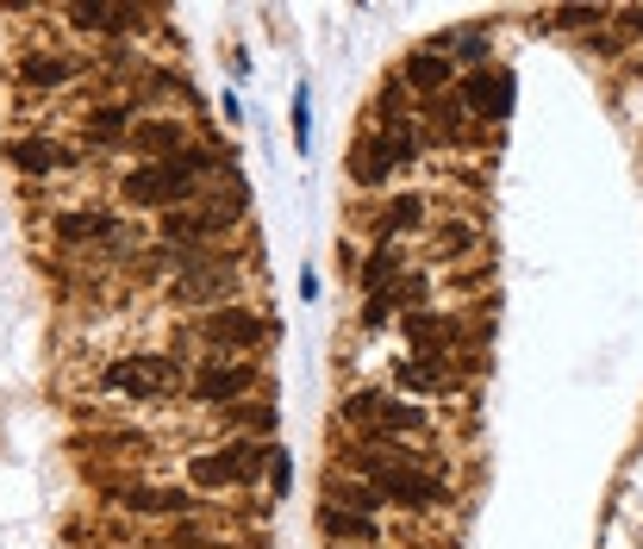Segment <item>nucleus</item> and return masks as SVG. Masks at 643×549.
Instances as JSON below:
<instances>
[{"instance_id": "bb28decb", "label": "nucleus", "mask_w": 643, "mask_h": 549, "mask_svg": "<svg viewBox=\"0 0 643 549\" xmlns=\"http://www.w3.org/2000/svg\"><path fill=\"white\" fill-rule=\"evenodd\" d=\"M556 26H600V7H568V13H556Z\"/></svg>"}, {"instance_id": "393cba45", "label": "nucleus", "mask_w": 643, "mask_h": 549, "mask_svg": "<svg viewBox=\"0 0 643 549\" xmlns=\"http://www.w3.org/2000/svg\"><path fill=\"white\" fill-rule=\"evenodd\" d=\"M313 138V119H306V95H294V150H306Z\"/></svg>"}, {"instance_id": "4be33fe9", "label": "nucleus", "mask_w": 643, "mask_h": 549, "mask_svg": "<svg viewBox=\"0 0 643 549\" xmlns=\"http://www.w3.org/2000/svg\"><path fill=\"white\" fill-rule=\"evenodd\" d=\"M131 126H138V119H131L126 107H107V112H95V138H131Z\"/></svg>"}, {"instance_id": "f03ea898", "label": "nucleus", "mask_w": 643, "mask_h": 549, "mask_svg": "<svg viewBox=\"0 0 643 549\" xmlns=\"http://www.w3.org/2000/svg\"><path fill=\"white\" fill-rule=\"evenodd\" d=\"M362 469L376 474V493L393 506H438L444 500V481L425 469H407V462H376V455H362Z\"/></svg>"}, {"instance_id": "dca6fc26", "label": "nucleus", "mask_w": 643, "mask_h": 549, "mask_svg": "<svg viewBox=\"0 0 643 549\" xmlns=\"http://www.w3.org/2000/svg\"><path fill=\"white\" fill-rule=\"evenodd\" d=\"M19 81L26 88H64V81H76V63H64V57H26Z\"/></svg>"}, {"instance_id": "1a4fd4ad", "label": "nucleus", "mask_w": 643, "mask_h": 549, "mask_svg": "<svg viewBox=\"0 0 643 549\" xmlns=\"http://www.w3.org/2000/svg\"><path fill=\"white\" fill-rule=\"evenodd\" d=\"M126 144L138 150L144 163H169V157H182V144H188V131L175 126V119H138Z\"/></svg>"}, {"instance_id": "c85d7f7f", "label": "nucleus", "mask_w": 643, "mask_h": 549, "mask_svg": "<svg viewBox=\"0 0 643 549\" xmlns=\"http://www.w3.org/2000/svg\"><path fill=\"white\" fill-rule=\"evenodd\" d=\"M438 251H469V225H450V232H444V244H438Z\"/></svg>"}, {"instance_id": "423d86ee", "label": "nucleus", "mask_w": 643, "mask_h": 549, "mask_svg": "<svg viewBox=\"0 0 643 549\" xmlns=\"http://www.w3.org/2000/svg\"><path fill=\"white\" fill-rule=\"evenodd\" d=\"M244 200H251V194H237V188H232L220 206H201V213H194V206H175L169 219H163V232H169V237H194V244H201V237L225 232L232 219H244Z\"/></svg>"}, {"instance_id": "9b49d317", "label": "nucleus", "mask_w": 643, "mask_h": 549, "mask_svg": "<svg viewBox=\"0 0 643 549\" xmlns=\"http://www.w3.org/2000/svg\"><path fill=\"white\" fill-rule=\"evenodd\" d=\"M319 531L331 537V543H376V518H362V512H344V506H319Z\"/></svg>"}, {"instance_id": "cd10ccee", "label": "nucleus", "mask_w": 643, "mask_h": 549, "mask_svg": "<svg viewBox=\"0 0 643 549\" xmlns=\"http://www.w3.org/2000/svg\"><path fill=\"white\" fill-rule=\"evenodd\" d=\"M425 294H431V287H425V282H419V275H412V282H407V287H400V306H412V313H419V306H425Z\"/></svg>"}, {"instance_id": "f8f14e48", "label": "nucleus", "mask_w": 643, "mask_h": 549, "mask_svg": "<svg viewBox=\"0 0 643 549\" xmlns=\"http://www.w3.org/2000/svg\"><path fill=\"white\" fill-rule=\"evenodd\" d=\"M69 19L81 32H138L144 26V13H131V7H69Z\"/></svg>"}, {"instance_id": "412c9836", "label": "nucleus", "mask_w": 643, "mask_h": 549, "mask_svg": "<svg viewBox=\"0 0 643 549\" xmlns=\"http://www.w3.org/2000/svg\"><path fill=\"white\" fill-rule=\"evenodd\" d=\"M419 219H425V200H419V194H400V200L388 206V232H412Z\"/></svg>"}, {"instance_id": "0eeeda50", "label": "nucleus", "mask_w": 643, "mask_h": 549, "mask_svg": "<svg viewBox=\"0 0 643 549\" xmlns=\"http://www.w3.org/2000/svg\"><path fill=\"white\" fill-rule=\"evenodd\" d=\"M251 362H206L201 375H194V400L206 406H232L237 393H251Z\"/></svg>"}, {"instance_id": "a878e982", "label": "nucleus", "mask_w": 643, "mask_h": 549, "mask_svg": "<svg viewBox=\"0 0 643 549\" xmlns=\"http://www.w3.org/2000/svg\"><path fill=\"white\" fill-rule=\"evenodd\" d=\"M269 481H275V493H288V487H294V469H288V455H282V450L269 455Z\"/></svg>"}, {"instance_id": "6e6552de", "label": "nucleus", "mask_w": 643, "mask_h": 549, "mask_svg": "<svg viewBox=\"0 0 643 549\" xmlns=\"http://www.w3.org/2000/svg\"><path fill=\"white\" fill-rule=\"evenodd\" d=\"M462 100H469V112H481V119H506V112H513V69H481V76L462 88Z\"/></svg>"}, {"instance_id": "5701e85b", "label": "nucleus", "mask_w": 643, "mask_h": 549, "mask_svg": "<svg viewBox=\"0 0 643 549\" xmlns=\"http://www.w3.org/2000/svg\"><path fill=\"white\" fill-rule=\"evenodd\" d=\"M407 337H450V325L431 313H407Z\"/></svg>"}, {"instance_id": "f3484780", "label": "nucleus", "mask_w": 643, "mask_h": 549, "mask_svg": "<svg viewBox=\"0 0 643 549\" xmlns=\"http://www.w3.org/2000/svg\"><path fill=\"white\" fill-rule=\"evenodd\" d=\"M331 506H344V512H362V518H376L381 506V493H376V481H331Z\"/></svg>"}, {"instance_id": "ddd939ff", "label": "nucleus", "mask_w": 643, "mask_h": 549, "mask_svg": "<svg viewBox=\"0 0 643 549\" xmlns=\"http://www.w3.org/2000/svg\"><path fill=\"white\" fill-rule=\"evenodd\" d=\"M407 81H412V88H425V95H444V88H450V57H444V50H419V57H407Z\"/></svg>"}, {"instance_id": "2eb2a0df", "label": "nucleus", "mask_w": 643, "mask_h": 549, "mask_svg": "<svg viewBox=\"0 0 643 549\" xmlns=\"http://www.w3.org/2000/svg\"><path fill=\"white\" fill-rule=\"evenodd\" d=\"M7 157H13L19 169H32V175H50V169H64L69 163V150H57V144H45V138H19Z\"/></svg>"}, {"instance_id": "9d476101", "label": "nucleus", "mask_w": 643, "mask_h": 549, "mask_svg": "<svg viewBox=\"0 0 643 549\" xmlns=\"http://www.w3.org/2000/svg\"><path fill=\"white\" fill-rule=\"evenodd\" d=\"M119 506L150 512V518H182V512H194V493H175V487H126Z\"/></svg>"}, {"instance_id": "c756f323", "label": "nucleus", "mask_w": 643, "mask_h": 549, "mask_svg": "<svg viewBox=\"0 0 643 549\" xmlns=\"http://www.w3.org/2000/svg\"><path fill=\"white\" fill-rule=\"evenodd\" d=\"M456 50H462V57H487V38L481 32H462V38H456Z\"/></svg>"}, {"instance_id": "20e7f679", "label": "nucleus", "mask_w": 643, "mask_h": 549, "mask_svg": "<svg viewBox=\"0 0 643 549\" xmlns=\"http://www.w3.org/2000/svg\"><path fill=\"white\" fill-rule=\"evenodd\" d=\"M275 455V443H232V450L220 455H194V487H237L251 481L256 462H269Z\"/></svg>"}, {"instance_id": "6ab92c4d", "label": "nucleus", "mask_w": 643, "mask_h": 549, "mask_svg": "<svg viewBox=\"0 0 643 549\" xmlns=\"http://www.w3.org/2000/svg\"><path fill=\"white\" fill-rule=\"evenodd\" d=\"M57 237H64V244H88V237H113V219H107V213H64V219H57Z\"/></svg>"}, {"instance_id": "aec40b11", "label": "nucleus", "mask_w": 643, "mask_h": 549, "mask_svg": "<svg viewBox=\"0 0 643 549\" xmlns=\"http://www.w3.org/2000/svg\"><path fill=\"white\" fill-rule=\"evenodd\" d=\"M393 268H400V256L381 244L376 256H369V268H362V294H388V282H393Z\"/></svg>"}, {"instance_id": "a211bd4d", "label": "nucleus", "mask_w": 643, "mask_h": 549, "mask_svg": "<svg viewBox=\"0 0 643 549\" xmlns=\"http://www.w3.org/2000/svg\"><path fill=\"white\" fill-rule=\"evenodd\" d=\"M369 424H381V431H425V412L419 406H407V400H388V393H376V419Z\"/></svg>"}, {"instance_id": "39448f33", "label": "nucleus", "mask_w": 643, "mask_h": 549, "mask_svg": "<svg viewBox=\"0 0 643 549\" xmlns=\"http://www.w3.org/2000/svg\"><path fill=\"white\" fill-rule=\"evenodd\" d=\"M194 331H201V344H213V350H256V344H269V318L244 313V306L206 313Z\"/></svg>"}, {"instance_id": "7ed1b4c3", "label": "nucleus", "mask_w": 643, "mask_h": 549, "mask_svg": "<svg viewBox=\"0 0 643 549\" xmlns=\"http://www.w3.org/2000/svg\"><path fill=\"white\" fill-rule=\"evenodd\" d=\"M100 381H107V393H126V400H163L175 388V362L169 356H126V362H113Z\"/></svg>"}, {"instance_id": "7c9ffc66", "label": "nucleus", "mask_w": 643, "mask_h": 549, "mask_svg": "<svg viewBox=\"0 0 643 549\" xmlns=\"http://www.w3.org/2000/svg\"><path fill=\"white\" fill-rule=\"evenodd\" d=\"M362 318H369V325H381V318H388V294H369V306H362Z\"/></svg>"}, {"instance_id": "b1692460", "label": "nucleus", "mask_w": 643, "mask_h": 549, "mask_svg": "<svg viewBox=\"0 0 643 549\" xmlns=\"http://www.w3.org/2000/svg\"><path fill=\"white\" fill-rule=\"evenodd\" d=\"M232 424H251V431H269V424H275V412H269V406H232Z\"/></svg>"}, {"instance_id": "2f4dec72", "label": "nucleus", "mask_w": 643, "mask_h": 549, "mask_svg": "<svg viewBox=\"0 0 643 549\" xmlns=\"http://www.w3.org/2000/svg\"><path fill=\"white\" fill-rule=\"evenodd\" d=\"M331 549H344V543H331Z\"/></svg>"}, {"instance_id": "f257e3e1", "label": "nucleus", "mask_w": 643, "mask_h": 549, "mask_svg": "<svg viewBox=\"0 0 643 549\" xmlns=\"http://www.w3.org/2000/svg\"><path fill=\"white\" fill-rule=\"evenodd\" d=\"M213 169V157H206V150H182V157H169V163H138V169L126 175V200L131 206H182L194 194V182H201V175Z\"/></svg>"}, {"instance_id": "4468645a", "label": "nucleus", "mask_w": 643, "mask_h": 549, "mask_svg": "<svg viewBox=\"0 0 643 549\" xmlns=\"http://www.w3.org/2000/svg\"><path fill=\"white\" fill-rule=\"evenodd\" d=\"M350 175H357L362 188L388 182V175H393V163H388V150H381V138H362L357 150H350Z\"/></svg>"}]
</instances>
